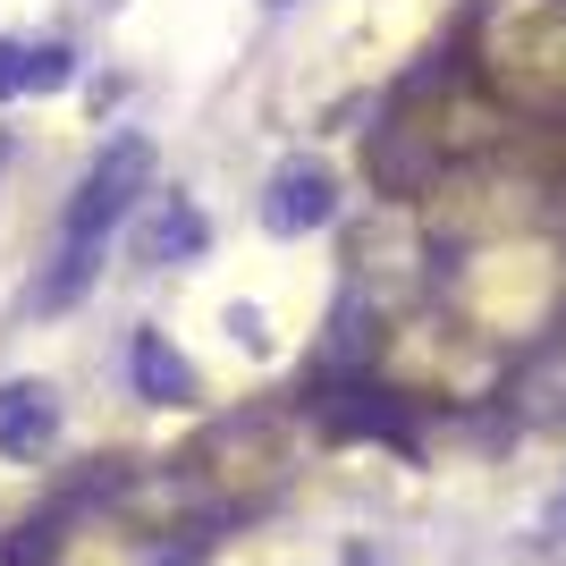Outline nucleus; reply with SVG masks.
Here are the masks:
<instances>
[{"label": "nucleus", "instance_id": "8", "mask_svg": "<svg viewBox=\"0 0 566 566\" xmlns=\"http://www.w3.org/2000/svg\"><path fill=\"white\" fill-rule=\"evenodd\" d=\"M18 51H25V43H9V34H0V102L18 94Z\"/></svg>", "mask_w": 566, "mask_h": 566}, {"label": "nucleus", "instance_id": "6", "mask_svg": "<svg viewBox=\"0 0 566 566\" xmlns=\"http://www.w3.org/2000/svg\"><path fill=\"white\" fill-rule=\"evenodd\" d=\"M76 76V51L69 43H25L18 51V94H60Z\"/></svg>", "mask_w": 566, "mask_h": 566}, {"label": "nucleus", "instance_id": "7", "mask_svg": "<svg viewBox=\"0 0 566 566\" xmlns=\"http://www.w3.org/2000/svg\"><path fill=\"white\" fill-rule=\"evenodd\" d=\"M229 338H237V347H262V313L254 305H229Z\"/></svg>", "mask_w": 566, "mask_h": 566}, {"label": "nucleus", "instance_id": "5", "mask_svg": "<svg viewBox=\"0 0 566 566\" xmlns=\"http://www.w3.org/2000/svg\"><path fill=\"white\" fill-rule=\"evenodd\" d=\"M203 212H195L187 195H161V212L144 220V237H136V254L153 262V271H161V262H187V254H203Z\"/></svg>", "mask_w": 566, "mask_h": 566}, {"label": "nucleus", "instance_id": "9", "mask_svg": "<svg viewBox=\"0 0 566 566\" xmlns=\"http://www.w3.org/2000/svg\"><path fill=\"white\" fill-rule=\"evenodd\" d=\"M262 9H287V0H262Z\"/></svg>", "mask_w": 566, "mask_h": 566}, {"label": "nucleus", "instance_id": "3", "mask_svg": "<svg viewBox=\"0 0 566 566\" xmlns=\"http://www.w3.org/2000/svg\"><path fill=\"white\" fill-rule=\"evenodd\" d=\"M51 440H60V389L51 380H9L0 389V457L34 465Z\"/></svg>", "mask_w": 566, "mask_h": 566}, {"label": "nucleus", "instance_id": "2", "mask_svg": "<svg viewBox=\"0 0 566 566\" xmlns=\"http://www.w3.org/2000/svg\"><path fill=\"white\" fill-rule=\"evenodd\" d=\"M262 220L280 237H313V229H331L338 220V178L313 153H296V161L271 169V187H262Z\"/></svg>", "mask_w": 566, "mask_h": 566}, {"label": "nucleus", "instance_id": "4", "mask_svg": "<svg viewBox=\"0 0 566 566\" xmlns=\"http://www.w3.org/2000/svg\"><path fill=\"white\" fill-rule=\"evenodd\" d=\"M127 373H136V398H153V406L195 398V364L169 347L161 331H136V347H127Z\"/></svg>", "mask_w": 566, "mask_h": 566}, {"label": "nucleus", "instance_id": "10", "mask_svg": "<svg viewBox=\"0 0 566 566\" xmlns=\"http://www.w3.org/2000/svg\"><path fill=\"white\" fill-rule=\"evenodd\" d=\"M94 9H111V0H94Z\"/></svg>", "mask_w": 566, "mask_h": 566}, {"label": "nucleus", "instance_id": "1", "mask_svg": "<svg viewBox=\"0 0 566 566\" xmlns=\"http://www.w3.org/2000/svg\"><path fill=\"white\" fill-rule=\"evenodd\" d=\"M153 187V144L144 136H111L94 153V169L76 178L69 212H60V254H51V280H43V313H69L85 287H94L102 254H111V229L144 203Z\"/></svg>", "mask_w": 566, "mask_h": 566}]
</instances>
